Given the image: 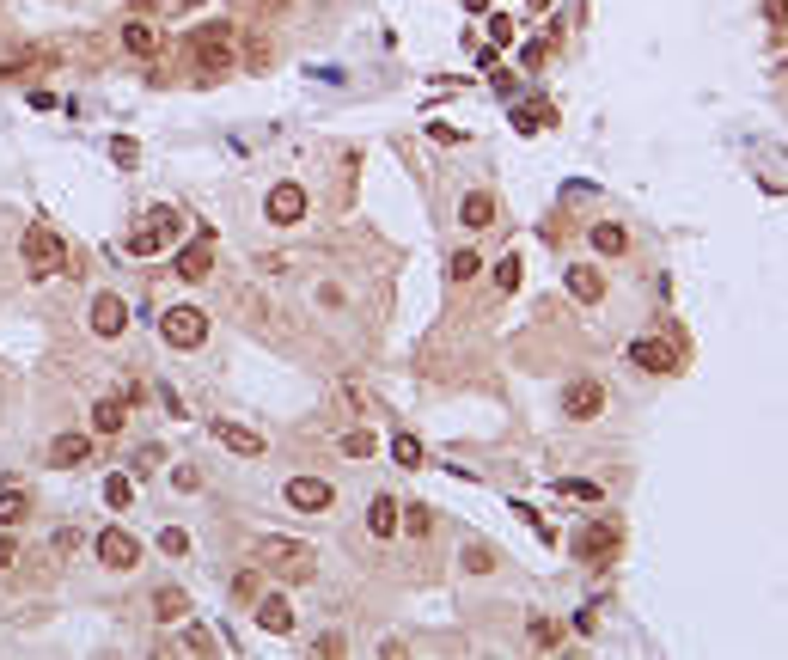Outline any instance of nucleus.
I'll return each instance as SVG.
<instances>
[{
    "label": "nucleus",
    "mask_w": 788,
    "mask_h": 660,
    "mask_svg": "<svg viewBox=\"0 0 788 660\" xmlns=\"http://www.w3.org/2000/svg\"><path fill=\"white\" fill-rule=\"evenodd\" d=\"M159 337L172 348H202L208 343V318L196 313V306H172V313L159 318Z\"/></svg>",
    "instance_id": "obj_4"
},
{
    "label": "nucleus",
    "mask_w": 788,
    "mask_h": 660,
    "mask_svg": "<svg viewBox=\"0 0 788 660\" xmlns=\"http://www.w3.org/2000/svg\"><path fill=\"white\" fill-rule=\"evenodd\" d=\"M123 49H135V56H153V49H159V37H153V25H123Z\"/></svg>",
    "instance_id": "obj_24"
},
{
    "label": "nucleus",
    "mask_w": 788,
    "mask_h": 660,
    "mask_svg": "<svg viewBox=\"0 0 788 660\" xmlns=\"http://www.w3.org/2000/svg\"><path fill=\"white\" fill-rule=\"evenodd\" d=\"M31 514V495L25 489H0V526H19Z\"/></svg>",
    "instance_id": "obj_22"
},
{
    "label": "nucleus",
    "mask_w": 788,
    "mask_h": 660,
    "mask_svg": "<svg viewBox=\"0 0 788 660\" xmlns=\"http://www.w3.org/2000/svg\"><path fill=\"white\" fill-rule=\"evenodd\" d=\"M123 324H129L123 294H98V300H92V330H98V337H123Z\"/></svg>",
    "instance_id": "obj_12"
},
{
    "label": "nucleus",
    "mask_w": 788,
    "mask_h": 660,
    "mask_svg": "<svg viewBox=\"0 0 788 660\" xmlns=\"http://www.w3.org/2000/svg\"><path fill=\"white\" fill-rule=\"evenodd\" d=\"M190 56H196V68L214 80V73L233 68V25H196L190 31Z\"/></svg>",
    "instance_id": "obj_2"
},
{
    "label": "nucleus",
    "mask_w": 788,
    "mask_h": 660,
    "mask_svg": "<svg viewBox=\"0 0 788 660\" xmlns=\"http://www.w3.org/2000/svg\"><path fill=\"white\" fill-rule=\"evenodd\" d=\"M526 6H532V13H544V6H550V0H526Z\"/></svg>",
    "instance_id": "obj_43"
},
{
    "label": "nucleus",
    "mask_w": 788,
    "mask_h": 660,
    "mask_svg": "<svg viewBox=\"0 0 788 660\" xmlns=\"http://www.w3.org/2000/svg\"><path fill=\"white\" fill-rule=\"evenodd\" d=\"M233 593H239V599H257V575H251V569H244L239 581H233Z\"/></svg>",
    "instance_id": "obj_41"
},
{
    "label": "nucleus",
    "mask_w": 788,
    "mask_h": 660,
    "mask_svg": "<svg viewBox=\"0 0 788 660\" xmlns=\"http://www.w3.org/2000/svg\"><path fill=\"white\" fill-rule=\"evenodd\" d=\"M562 410H569L575 422H593L599 410H605V385H599V380H575L569 391H562Z\"/></svg>",
    "instance_id": "obj_10"
},
{
    "label": "nucleus",
    "mask_w": 788,
    "mask_h": 660,
    "mask_svg": "<svg viewBox=\"0 0 788 660\" xmlns=\"http://www.w3.org/2000/svg\"><path fill=\"white\" fill-rule=\"evenodd\" d=\"M184 648H190V655H214V636H208L202 624H190L184 630Z\"/></svg>",
    "instance_id": "obj_33"
},
{
    "label": "nucleus",
    "mask_w": 788,
    "mask_h": 660,
    "mask_svg": "<svg viewBox=\"0 0 788 660\" xmlns=\"http://www.w3.org/2000/svg\"><path fill=\"white\" fill-rule=\"evenodd\" d=\"M214 441H220V447H233V452H244V459H257V452H263V434H251V428H239V422H214Z\"/></svg>",
    "instance_id": "obj_15"
},
{
    "label": "nucleus",
    "mask_w": 788,
    "mask_h": 660,
    "mask_svg": "<svg viewBox=\"0 0 788 660\" xmlns=\"http://www.w3.org/2000/svg\"><path fill=\"white\" fill-rule=\"evenodd\" d=\"M257 562H263L270 575H281V581H312V575H318V556H312V544H300V538H257Z\"/></svg>",
    "instance_id": "obj_1"
},
{
    "label": "nucleus",
    "mask_w": 788,
    "mask_h": 660,
    "mask_svg": "<svg viewBox=\"0 0 788 660\" xmlns=\"http://www.w3.org/2000/svg\"><path fill=\"white\" fill-rule=\"evenodd\" d=\"M104 501H110V508H129V501H135V484H129V477H110V484H104Z\"/></svg>",
    "instance_id": "obj_31"
},
{
    "label": "nucleus",
    "mask_w": 788,
    "mask_h": 660,
    "mask_svg": "<svg viewBox=\"0 0 788 660\" xmlns=\"http://www.w3.org/2000/svg\"><path fill=\"white\" fill-rule=\"evenodd\" d=\"M398 526H410L415 538H428V532H434V514H428V508L415 501V508H404V520H398Z\"/></svg>",
    "instance_id": "obj_30"
},
{
    "label": "nucleus",
    "mask_w": 788,
    "mask_h": 660,
    "mask_svg": "<svg viewBox=\"0 0 788 660\" xmlns=\"http://www.w3.org/2000/svg\"><path fill=\"white\" fill-rule=\"evenodd\" d=\"M159 551H166V556H184V551H190V532H184V526H166V532H159Z\"/></svg>",
    "instance_id": "obj_32"
},
{
    "label": "nucleus",
    "mask_w": 788,
    "mask_h": 660,
    "mask_svg": "<svg viewBox=\"0 0 788 660\" xmlns=\"http://www.w3.org/2000/svg\"><path fill=\"white\" fill-rule=\"evenodd\" d=\"M391 459H398L404 471H415V465H422V441H415V434H398V441H391Z\"/></svg>",
    "instance_id": "obj_25"
},
{
    "label": "nucleus",
    "mask_w": 788,
    "mask_h": 660,
    "mask_svg": "<svg viewBox=\"0 0 788 660\" xmlns=\"http://www.w3.org/2000/svg\"><path fill=\"white\" fill-rule=\"evenodd\" d=\"M257 624L270 630V636H287V630H294V605H287L281 593H270V599H257Z\"/></svg>",
    "instance_id": "obj_14"
},
{
    "label": "nucleus",
    "mask_w": 788,
    "mask_h": 660,
    "mask_svg": "<svg viewBox=\"0 0 788 660\" xmlns=\"http://www.w3.org/2000/svg\"><path fill=\"white\" fill-rule=\"evenodd\" d=\"M147 220H153V227H159L166 239H172V233H177V209H153V214H147Z\"/></svg>",
    "instance_id": "obj_39"
},
{
    "label": "nucleus",
    "mask_w": 788,
    "mask_h": 660,
    "mask_svg": "<svg viewBox=\"0 0 788 660\" xmlns=\"http://www.w3.org/2000/svg\"><path fill=\"white\" fill-rule=\"evenodd\" d=\"M562 495H575V501H599V484H587V477H569V484H556Z\"/></svg>",
    "instance_id": "obj_35"
},
{
    "label": "nucleus",
    "mask_w": 788,
    "mask_h": 660,
    "mask_svg": "<svg viewBox=\"0 0 788 660\" xmlns=\"http://www.w3.org/2000/svg\"><path fill=\"white\" fill-rule=\"evenodd\" d=\"M98 562L129 575V569H141V544L123 532V526H104V532H98Z\"/></svg>",
    "instance_id": "obj_6"
},
{
    "label": "nucleus",
    "mask_w": 788,
    "mask_h": 660,
    "mask_svg": "<svg viewBox=\"0 0 788 660\" xmlns=\"http://www.w3.org/2000/svg\"><path fill=\"white\" fill-rule=\"evenodd\" d=\"M617 544H623V526H617V520H593V526H581L575 556H587V562H612Z\"/></svg>",
    "instance_id": "obj_5"
},
{
    "label": "nucleus",
    "mask_w": 788,
    "mask_h": 660,
    "mask_svg": "<svg viewBox=\"0 0 788 660\" xmlns=\"http://www.w3.org/2000/svg\"><path fill=\"white\" fill-rule=\"evenodd\" d=\"M110 159H116V166H141V147L116 135V141H110Z\"/></svg>",
    "instance_id": "obj_37"
},
{
    "label": "nucleus",
    "mask_w": 788,
    "mask_h": 660,
    "mask_svg": "<svg viewBox=\"0 0 788 660\" xmlns=\"http://www.w3.org/2000/svg\"><path fill=\"white\" fill-rule=\"evenodd\" d=\"M123 422H129V404H123V398H98V404H92V428H98V434H123Z\"/></svg>",
    "instance_id": "obj_18"
},
{
    "label": "nucleus",
    "mask_w": 788,
    "mask_h": 660,
    "mask_svg": "<svg viewBox=\"0 0 788 660\" xmlns=\"http://www.w3.org/2000/svg\"><path fill=\"white\" fill-rule=\"evenodd\" d=\"M153 612H159L166 624L190 618V593H184V587H159V593H153Z\"/></svg>",
    "instance_id": "obj_21"
},
{
    "label": "nucleus",
    "mask_w": 788,
    "mask_h": 660,
    "mask_svg": "<svg viewBox=\"0 0 788 660\" xmlns=\"http://www.w3.org/2000/svg\"><path fill=\"white\" fill-rule=\"evenodd\" d=\"M764 19L776 25V37H788V0H764Z\"/></svg>",
    "instance_id": "obj_38"
},
{
    "label": "nucleus",
    "mask_w": 788,
    "mask_h": 660,
    "mask_svg": "<svg viewBox=\"0 0 788 660\" xmlns=\"http://www.w3.org/2000/svg\"><path fill=\"white\" fill-rule=\"evenodd\" d=\"M337 501V489L324 484V477H287V508H300V514H324Z\"/></svg>",
    "instance_id": "obj_9"
},
{
    "label": "nucleus",
    "mask_w": 788,
    "mask_h": 660,
    "mask_svg": "<svg viewBox=\"0 0 788 660\" xmlns=\"http://www.w3.org/2000/svg\"><path fill=\"white\" fill-rule=\"evenodd\" d=\"M300 214H306V190H300V184H275L270 190V220L275 227H294Z\"/></svg>",
    "instance_id": "obj_11"
},
{
    "label": "nucleus",
    "mask_w": 788,
    "mask_h": 660,
    "mask_svg": "<svg viewBox=\"0 0 788 660\" xmlns=\"http://www.w3.org/2000/svg\"><path fill=\"white\" fill-rule=\"evenodd\" d=\"M569 294H575L581 306H593V300H605V276H599L593 263H569Z\"/></svg>",
    "instance_id": "obj_13"
},
{
    "label": "nucleus",
    "mask_w": 788,
    "mask_h": 660,
    "mask_svg": "<svg viewBox=\"0 0 788 660\" xmlns=\"http://www.w3.org/2000/svg\"><path fill=\"white\" fill-rule=\"evenodd\" d=\"M177 276H184V281H208V276H214V227H202L196 244L177 251Z\"/></svg>",
    "instance_id": "obj_7"
},
{
    "label": "nucleus",
    "mask_w": 788,
    "mask_h": 660,
    "mask_svg": "<svg viewBox=\"0 0 788 660\" xmlns=\"http://www.w3.org/2000/svg\"><path fill=\"white\" fill-rule=\"evenodd\" d=\"M630 361H636L642 373H679V348L660 343V337H636V343H630Z\"/></svg>",
    "instance_id": "obj_8"
},
{
    "label": "nucleus",
    "mask_w": 788,
    "mask_h": 660,
    "mask_svg": "<svg viewBox=\"0 0 788 660\" xmlns=\"http://www.w3.org/2000/svg\"><path fill=\"white\" fill-rule=\"evenodd\" d=\"M593 251H599V257H623V251H630V233H623L617 220H599V227H593Z\"/></svg>",
    "instance_id": "obj_20"
},
{
    "label": "nucleus",
    "mask_w": 788,
    "mask_h": 660,
    "mask_svg": "<svg viewBox=\"0 0 788 660\" xmlns=\"http://www.w3.org/2000/svg\"><path fill=\"white\" fill-rule=\"evenodd\" d=\"M519 276H526V270H519V257H501V263H495V287H501V294H514Z\"/></svg>",
    "instance_id": "obj_29"
},
{
    "label": "nucleus",
    "mask_w": 788,
    "mask_h": 660,
    "mask_svg": "<svg viewBox=\"0 0 788 660\" xmlns=\"http://www.w3.org/2000/svg\"><path fill=\"white\" fill-rule=\"evenodd\" d=\"M458 220H465L471 233H483V227L495 220V196H489V190H471V196L458 202Z\"/></svg>",
    "instance_id": "obj_17"
},
{
    "label": "nucleus",
    "mask_w": 788,
    "mask_h": 660,
    "mask_svg": "<svg viewBox=\"0 0 788 660\" xmlns=\"http://www.w3.org/2000/svg\"><path fill=\"white\" fill-rule=\"evenodd\" d=\"M373 447H379V441H373V428H348V434H343V452H348V459H367Z\"/></svg>",
    "instance_id": "obj_27"
},
{
    "label": "nucleus",
    "mask_w": 788,
    "mask_h": 660,
    "mask_svg": "<svg viewBox=\"0 0 788 660\" xmlns=\"http://www.w3.org/2000/svg\"><path fill=\"white\" fill-rule=\"evenodd\" d=\"M489 43H495V49H501V43H514V19H508V13H495V19H489Z\"/></svg>",
    "instance_id": "obj_36"
},
{
    "label": "nucleus",
    "mask_w": 788,
    "mask_h": 660,
    "mask_svg": "<svg viewBox=\"0 0 788 660\" xmlns=\"http://www.w3.org/2000/svg\"><path fill=\"white\" fill-rule=\"evenodd\" d=\"M25 270H31L37 281H49V276L68 270V251H62V239H56L49 227H25Z\"/></svg>",
    "instance_id": "obj_3"
},
{
    "label": "nucleus",
    "mask_w": 788,
    "mask_h": 660,
    "mask_svg": "<svg viewBox=\"0 0 788 660\" xmlns=\"http://www.w3.org/2000/svg\"><path fill=\"white\" fill-rule=\"evenodd\" d=\"M80 551V532H56V556H73Z\"/></svg>",
    "instance_id": "obj_40"
},
{
    "label": "nucleus",
    "mask_w": 788,
    "mask_h": 660,
    "mask_svg": "<svg viewBox=\"0 0 788 660\" xmlns=\"http://www.w3.org/2000/svg\"><path fill=\"white\" fill-rule=\"evenodd\" d=\"M13 562H19V544H13V538H0V575H6Z\"/></svg>",
    "instance_id": "obj_42"
},
{
    "label": "nucleus",
    "mask_w": 788,
    "mask_h": 660,
    "mask_svg": "<svg viewBox=\"0 0 788 660\" xmlns=\"http://www.w3.org/2000/svg\"><path fill=\"white\" fill-rule=\"evenodd\" d=\"M86 459H92V441H86V434H62V441L49 447V465H62V471H68V465H86Z\"/></svg>",
    "instance_id": "obj_19"
},
{
    "label": "nucleus",
    "mask_w": 788,
    "mask_h": 660,
    "mask_svg": "<svg viewBox=\"0 0 788 660\" xmlns=\"http://www.w3.org/2000/svg\"><path fill=\"white\" fill-rule=\"evenodd\" d=\"M477 270H483V257H477V251H452V263H446V276H452V281H471Z\"/></svg>",
    "instance_id": "obj_26"
},
{
    "label": "nucleus",
    "mask_w": 788,
    "mask_h": 660,
    "mask_svg": "<svg viewBox=\"0 0 788 660\" xmlns=\"http://www.w3.org/2000/svg\"><path fill=\"white\" fill-rule=\"evenodd\" d=\"M159 244H166V233H159V227H153V220H147V227H141V233H129V239H123V251H129V257H153V251H159Z\"/></svg>",
    "instance_id": "obj_23"
},
{
    "label": "nucleus",
    "mask_w": 788,
    "mask_h": 660,
    "mask_svg": "<svg viewBox=\"0 0 788 660\" xmlns=\"http://www.w3.org/2000/svg\"><path fill=\"white\" fill-rule=\"evenodd\" d=\"M398 520H404V508H398L391 495H373V508H367V532H373V538H391Z\"/></svg>",
    "instance_id": "obj_16"
},
{
    "label": "nucleus",
    "mask_w": 788,
    "mask_h": 660,
    "mask_svg": "<svg viewBox=\"0 0 788 660\" xmlns=\"http://www.w3.org/2000/svg\"><path fill=\"white\" fill-rule=\"evenodd\" d=\"M514 123L526 129V135H538V129L550 123V110H544V105H519V110H514Z\"/></svg>",
    "instance_id": "obj_28"
},
{
    "label": "nucleus",
    "mask_w": 788,
    "mask_h": 660,
    "mask_svg": "<svg viewBox=\"0 0 788 660\" xmlns=\"http://www.w3.org/2000/svg\"><path fill=\"white\" fill-rule=\"evenodd\" d=\"M532 642H538V648H556V624H550V618H538V612H532Z\"/></svg>",
    "instance_id": "obj_34"
}]
</instances>
